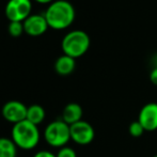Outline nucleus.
<instances>
[{
	"label": "nucleus",
	"mask_w": 157,
	"mask_h": 157,
	"mask_svg": "<svg viewBox=\"0 0 157 157\" xmlns=\"http://www.w3.org/2000/svg\"><path fill=\"white\" fill-rule=\"evenodd\" d=\"M44 16L49 28L55 30H63L74 23L76 12L71 2L66 0H56L46 9Z\"/></svg>",
	"instance_id": "1"
},
{
	"label": "nucleus",
	"mask_w": 157,
	"mask_h": 157,
	"mask_svg": "<svg viewBox=\"0 0 157 157\" xmlns=\"http://www.w3.org/2000/svg\"><path fill=\"white\" fill-rule=\"evenodd\" d=\"M40 130L36 125L25 120L14 124L11 132V139L18 149L29 151L39 144Z\"/></svg>",
	"instance_id": "2"
},
{
	"label": "nucleus",
	"mask_w": 157,
	"mask_h": 157,
	"mask_svg": "<svg viewBox=\"0 0 157 157\" xmlns=\"http://www.w3.org/2000/svg\"><path fill=\"white\" fill-rule=\"evenodd\" d=\"M90 36L82 30H73L62 39L61 48L64 55L76 59L83 56L90 47Z\"/></svg>",
	"instance_id": "3"
},
{
	"label": "nucleus",
	"mask_w": 157,
	"mask_h": 157,
	"mask_svg": "<svg viewBox=\"0 0 157 157\" xmlns=\"http://www.w3.org/2000/svg\"><path fill=\"white\" fill-rule=\"evenodd\" d=\"M44 139L52 147H66L71 140L70 125L66 124L62 120L52 121L46 126L44 130Z\"/></svg>",
	"instance_id": "4"
},
{
	"label": "nucleus",
	"mask_w": 157,
	"mask_h": 157,
	"mask_svg": "<svg viewBox=\"0 0 157 157\" xmlns=\"http://www.w3.org/2000/svg\"><path fill=\"white\" fill-rule=\"evenodd\" d=\"M31 0H9L6 6V16L10 21H24L32 14Z\"/></svg>",
	"instance_id": "5"
},
{
	"label": "nucleus",
	"mask_w": 157,
	"mask_h": 157,
	"mask_svg": "<svg viewBox=\"0 0 157 157\" xmlns=\"http://www.w3.org/2000/svg\"><path fill=\"white\" fill-rule=\"evenodd\" d=\"M71 140L79 145H87L94 140L95 132L93 126L87 121H79L70 126Z\"/></svg>",
	"instance_id": "6"
},
{
	"label": "nucleus",
	"mask_w": 157,
	"mask_h": 157,
	"mask_svg": "<svg viewBox=\"0 0 157 157\" xmlns=\"http://www.w3.org/2000/svg\"><path fill=\"white\" fill-rule=\"evenodd\" d=\"M28 107L18 101H10L3 105L1 109V114L4 120L12 123L13 125L25 121L27 118Z\"/></svg>",
	"instance_id": "7"
},
{
	"label": "nucleus",
	"mask_w": 157,
	"mask_h": 157,
	"mask_svg": "<svg viewBox=\"0 0 157 157\" xmlns=\"http://www.w3.org/2000/svg\"><path fill=\"white\" fill-rule=\"evenodd\" d=\"M23 24L25 33L30 36H40L49 28L44 14H31Z\"/></svg>",
	"instance_id": "8"
},
{
	"label": "nucleus",
	"mask_w": 157,
	"mask_h": 157,
	"mask_svg": "<svg viewBox=\"0 0 157 157\" xmlns=\"http://www.w3.org/2000/svg\"><path fill=\"white\" fill-rule=\"evenodd\" d=\"M138 121L144 127L145 132L157 129V103H147L141 108Z\"/></svg>",
	"instance_id": "9"
},
{
	"label": "nucleus",
	"mask_w": 157,
	"mask_h": 157,
	"mask_svg": "<svg viewBox=\"0 0 157 157\" xmlns=\"http://www.w3.org/2000/svg\"><path fill=\"white\" fill-rule=\"evenodd\" d=\"M82 108H81V106L79 104L70 103L64 107L61 120L71 126L82 120Z\"/></svg>",
	"instance_id": "10"
},
{
	"label": "nucleus",
	"mask_w": 157,
	"mask_h": 157,
	"mask_svg": "<svg viewBox=\"0 0 157 157\" xmlns=\"http://www.w3.org/2000/svg\"><path fill=\"white\" fill-rule=\"evenodd\" d=\"M75 67H76L75 59L64 54L59 57L55 62V71L57 74L61 75V76H67V75L72 74Z\"/></svg>",
	"instance_id": "11"
},
{
	"label": "nucleus",
	"mask_w": 157,
	"mask_h": 157,
	"mask_svg": "<svg viewBox=\"0 0 157 157\" xmlns=\"http://www.w3.org/2000/svg\"><path fill=\"white\" fill-rule=\"evenodd\" d=\"M45 117H46L45 110H44V108L42 107L41 105L34 104V105H31L28 107L27 118H26V120L31 122L32 124L39 126L44 120H45Z\"/></svg>",
	"instance_id": "12"
},
{
	"label": "nucleus",
	"mask_w": 157,
	"mask_h": 157,
	"mask_svg": "<svg viewBox=\"0 0 157 157\" xmlns=\"http://www.w3.org/2000/svg\"><path fill=\"white\" fill-rule=\"evenodd\" d=\"M17 147L12 141V139L0 138V157H16Z\"/></svg>",
	"instance_id": "13"
},
{
	"label": "nucleus",
	"mask_w": 157,
	"mask_h": 157,
	"mask_svg": "<svg viewBox=\"0 0 157 157\" xmlns=\"http://www.w3.org/2000/svg\"><path fill=\"white\" fill-rule=\"evenodd\" d=\"M8 31L11 36L18 37L25 32L24 30V24L21 21H10L8 26Z\"/></svg>",
	"instance_id": "14"
},
{
	"label": "nucleus",
	"mask_w": 157,
	"mask_h": 157,
	"mask_svg": "<svg viewBox=\"0 0 157 157\" xmlns=\"http://www.w3.org/2000/svg\"><path fill=\"white\" fill-rule=\"evenodd\" d=\"M144 132V127L139 121H134L132 123H130L129 127H128V132L130 134V136L136 137V138L137 137H141Z\"/></svg>",
	"instance_id": "15"
},
{
	"label": "nucleus",
	"mask_w": 157,
	"mask_h": 157,
	"mask_svg": "<svg viewBox=\"0 0 157 157\" xmlns=\"http://www.w3.org/2000/svg\"><path fill=\"white\" fill-rule=\"evenodd\" d=\"M57 157H77V154L74 149L70 147H63L57 153Z\"/></svg>",
	"instance_id": "16"
},
{
	"label": "nucleus",
	"mask_w": 157,
	"mask_h": 157,
	"mask_svg": "<svg viewBox=\"0 0 157 157\" xmlns=\"http://www.w3.org/2000/svg\"><path fill=\"white\" fill-rule=\"evenodd\" d=\"M33 157H57V154H54L52 152L47 151V150H42V151L36 152Z\"/></svg>",
	"instance_id": "17"
},
{
	"label": "nucleus",
	"mask_w": 157,
	"mask_h": 157,
	"mask_svg": "<svg viewBox=\"0 0 157 157\" xmlns=\"http://www.w3.org/2000/svg\"><path fill=\"white\" fill-rule=\"evenodd\" d=\"M150 79H151L152 83L153 85L157 86V66L154 67L153 70L151 71V74H150Z\"/></svg>",
	"instance_id": "18"
},
{
	"label": "nucleus",
	"mask_w": 157,
	"mask_h": 157,
	"mask_svg": "<svg viewBox=\"0 0 157 157\" xmlns=\"http://www.w3.org/2000/svg\"><path fill=\"white\" fill-rule=\"evenodd\" d=\"M34 1L39 2V3L41 4H47V3H52V2H54V0H34Z\"/></svg>",
	"instance_id": "19"
},
{
	"label": "nucleus",
	"mask_w": 157,
	"mask_h": 157,
	"mask_svg": "<svg viewBox=\"0 0 157 157\" xmlns=\"http://www.w3.org/2000/svg\"><path fill=\"white\" fill-rule=\"evenodd\" d=\"M153 157H157V154H156V155H154Z\"/></svg>",
	"instance_id": "20"
}]
</instances>
